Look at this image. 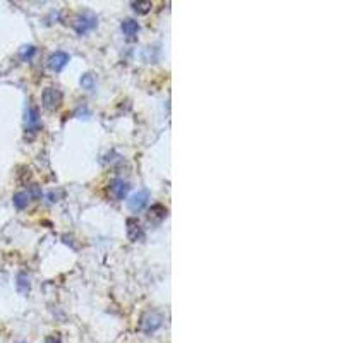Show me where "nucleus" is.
Returning a JSON list of instances; mask_svg holds the SVG:
<instances>
[{
    "label": "nucleus",
    "mask_w": 343,
    "mask_h": 343,
    "mask_svg": "<svg viewBox=\"0 0 343 343\" xmlns=\"http://www.w3.org/2000/svg\"><path fill=\"white\" fill-rule=\"evenodd\" d=\"M62 91H60L59 88H55V86H50V88H46L45 91H43L42 95V105L43 108L50 110V112H53V110H57L60 107V103H62Z\"/></svg>",
    "instance_id": "f03ea898"
},
{
    "label": "nucleus",
    "mask_w": 343,
    "mask_h": 343,
    "mask_svg": "<svg viewBox=\"0 0 343 343\" xmlns=\"http://www.w3.org/2000/svg\"><path fill=\"white\" fill-rule=\"evenodd\" d=\"M167 213L168 211L163 204H153V206L150 208L148 218H150V221H153V223H160V221H163L165 218H167Z\"/></svg>",
    "instance_id": "6e6552de"
},
{
    "label": "nucleus",
    "mask_w": 343,
    "mask_h": 343,
    "mask_svg": "<svg viewBox=\"0 0 343 343\" xmlns=\"http://www.w3.org/2000/svg\"><path fill=\"white\" fill-rule=\"evenodd\" d=\"M161 324H163V314L158 311H148L141 316L139 331L144 335H153L154 331L161 328Z\"/></svg>",
    "instance_id": "f257e3e1"
},
{
    "label": "nucleus",
    "mask_w": 343,
    "mask_h": 343,
    "mask_svg": "<svg viewBox=\"0 0 343 343\" xmlns=\"http://www.w3.org/2000/svg\"><path fill=\"white\" fill-rule=\"evenodd\" d=\"M26 124H28L29 129H38V127H40L38 108H35V107H29L28 113H26Z\"/></svg>",
    "instance_id": "9b49d317"
},
{
    "label": "nucleus",
    "mask_w": 343,
    "mask_h": 343,
    "mask_svg": "<svg viewBox=\"0 0 343 343\" xmlns=\"http://www.w3.org/2000/svg\"><path fill=\"white\" fill-rule=\"evenodd\" d=\"M29 194L26 193V191H21V193H16L14 197H12V203H14V206L18 208V210H24L26 206H28L29 203Z\"/></svg>",
    "instance_id": "f8f14e48"
},
{
    "label": "nucleus",
    "mask_w": 343,
    "mask_h": 343,
    "mask_svg": "<svg viewBox=\"0 0 343 343\" xmlns=\"http://www.w3.org/2000/svg\"><path fill=\"white\" fill-rule=\"evenodd\" d=\"M129 191H130L129 182H126L124 179H113L112 182H110V194H112L115 199H119V201L126 199Z\"/></svg>",
    "instance_id": "39448f33"
},
{
    "label": "nucleus",
    "mask_w": 343,
    "mask_h": 343,
    "mask_svg": "<svg viewBox=\"0 0 343 343\" xmlns=\"http://www.w3.org/2000/svg\"><path fill=\"white\" fill-rule=\"evenodd\" d=\"M120 29L126 36H134L139 33V22L134 21V19H126V21L120 24Z\"/></svg>",
    "instance_id": "9d476101"
},
{
    "label": "nucleus",
    "mask_w": 343,
    "mask_h": 343,
    "mask_svg": "<svg viewBox=\"0 0 343 343\" xmlns=\"http://www.w3.org/2000/svg\"><path fill=\"white\" fill-rule=\"evenodd\" d=\"M148 201H150V194H148V191H139V193L130 196V199L127 201V208H129L130 211H134V213H137V211L146 208Z\"/></svg>",
    "instance_id": "20e7f679"
},
{
    "label": "nucleus",
    "mask_w": 343,
    "mask_h": 343,
    "mask_svg": "<svg viewBox=\"0 0 343 343\" xmlns=\"http://www.w3.org/2000/svg\"><path fill=\"white\" fill-rule=\"evenodd\" d=\"M16 287H18V292L21 295H28L29 290H31V280H29L28 273L21 271L18 273V278H16Z\"/></svg>",
    "instance_id": "1a4fd4ad"
},
{
    "label": "nucleus",
    "mask_w": 343,
    "mask_h": 343,
    "mask_svg": "<svg viewBox=\"0 0 343 343\" xmlns=\"http://www.w3.org/2000/svg\"><path fill=\"white\" fill-rule=\"evenodd\" d=\"M43 343H60V336L59 335H52V336H46V340Z\"/></svg>",
    "instance_id": "dca6fc26"
},
{
    "label": "nucleus",
    "mask_w": 343,
    "mask_h": 343,
    "mask_svg": "<svg viewBox=\"0 0 343 343\" xmlns=\"http://www.w3.org/2000/svg\"><path fill=\"white\" fill-rule=\"evenodd\" d=\"M81 86H83L84 89H93L95 88V76L93 74H84L83 77H81Z\"/></svg>",
    "instance_id": "4468645a"
},
{
    "label": "nucleus",
    "mask_w": 343,
    "mask_h": 343,
    "mask_svg": "<svg viewBox=\"0 0 343 343\" xmlns=\"http://www.w3.org/2000/svg\"><path fill=\"white\" fill-rule=\"evenodd\" d=\"M70 60V57H69V53H65V52H62V50H59V52H55V53H52L50 55V59H48V67L52 70H55V72H60V70L64 69V67L67 65V62Z\"/></svg>",
    "instance_id": "423d86ee"
},
{
    "label": "nucleus",
    "mask_w": 343,
    "mask_h": 343,
    "mask_svg": "<svg viewBox=\"0 0 343 343\" xmlns=\"http://www.w3.org/2000/svg\"><path fill=\"white\" fill-rule=\"evenodd\" d=\"M18 343H26V342H18Z\"/></svg>",
    "instance_id": "f3484780"
},
{
    "label": "nucleus",
    "mask_w": 343,
    "mask_h": 343,
    "mask_svg": "<svg viewBox=\"0 0 343 343\" xmlns=\"http://www.w3.org/2000/svg\"><path fill=\"white\" fill-rule=\"evenodd\" d=\"M127 237L132 242L143 240L144 238V230L137 218H129V220H127Z\"/></svg>",
    "instance_id": "0eeeda50"
},
{
    "label": "nucleus",
    "mask_w": 343,
    "mask_h": 343,
    "mask_svg": "<svg viewBox=\"0 0 343 343\" xmlns=\"http://www.w3.org/2000/svg\"><path fill=\"white\" fill-rule=\"evenodd\" d=\"M130 5H132V9L137 14H148L151 11V7H153L151 2H132Z\"/></svg>",
    "instance_id": "ddd939ff"
},
{
    "label": "nucleus",
    "mask_w": 343,
    "mask_h": 343,
    "mask_svg": "<svg viewBox=\"0 0 343 343\" xmlns=\"http://www.w3.org/2000/svg\"><path fill=\"white\" fill-rule=\"evenodd\" d=\"M36 53V48L33 45H28V46H22V50H21V59L22 60H29L33 55Z\"/></svg>",
    "instance_id": "2eb2a0df"
},
{
    "label": "nucleus",
    "mask_w": 343,
    "mask_h": 343,
    "mask_svg": "<svg viewBox=\"0 0 343 343\" xmlns=\"http://www.w3.org/2000/svg\"><path fill=\"white\" fill-rule=\"evenodd\" d=\"M96 24H98V21H96L95 16L83 14V16H79V18H76V21H74V29H76L77 35H86L88 31H93V29L96 28Z\"/></svg>",
    "instance_id": "7ed1b4c3"
}]
</instances>
